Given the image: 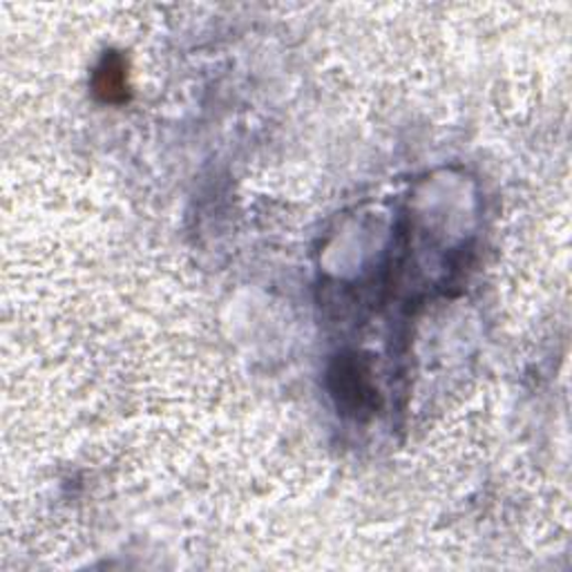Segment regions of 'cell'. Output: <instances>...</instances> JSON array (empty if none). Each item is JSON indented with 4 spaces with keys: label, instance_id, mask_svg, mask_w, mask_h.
<instances>
[{
    "label": "cell",
    "instance_id": "obj_2",
    "mask_svg": "<svg viewBox=\"0 0 572 572\" xmlns=\"http://www.w3.org/2000/svg\"><path fill=\"white\" fill-rule=\"evenodd\" d=\"M123 90H126V74H123L121 58L108 56L97 72V93L106 101H121Z\"/></svg>",
    "mask_w": 572,
    "mask_h": 572
},
{
    "label": "cell",
    "instance_id": "obj_1",
    "mask_svg": "<svg viewBox=\"0 0 572 572\" xmlns=\"http://www.w3.org/2000/svg\"><path fill=\"white\" fill-rule=\"evenodd\" d=\"M332 393L336 398L338 410L349 417L371 414L376 407V389L371 387L369 374L360 360L341 358L330 371Z\"/></svg>",
    "mask_w": 572,
    "mask_h": 572
}]
</instances>
